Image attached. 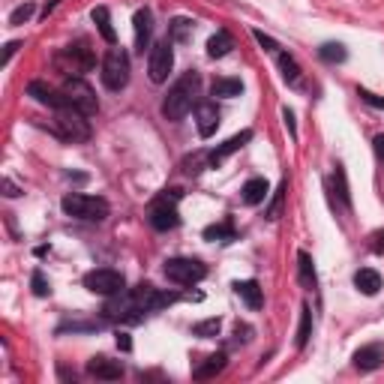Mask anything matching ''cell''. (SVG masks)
<instances>
[{
  "instance_id": "cell-1",
  "label": "cell",
  "mask_w": 384,
  "mask_h": 384,
  "mask_svg": "<svg viewBox=\"0 0 384 384\" xmlns=\"http://www.w3.org/2000/svg\"><path fill=\"white\" fill-rule=\"evenodd\" d=\"M181 300V294L174 292H159L150 282H142L135 288H123V292L108 297V304L102 309L105 321H120V324H139L147 312H156L162 306Z\"/></svg>"
},
{
  "instance_id": "cell-2",
  "label": "cell",
  "mask_w": 384,
  "mask_h": 384,
  "mask_svg": "<svg viewBox=\"0 0 384 384\" xmlns=\"http://www.w3.org/2000/svg\"><path fill=\"white\" fill-rule=\"evenodd\" d=\"M198 90H201V75H198L196 70L183 73V75L169 87L166 100H162V117L171 120V123H181V120L192 112V108H196Z\"/></svg>"
},
{
  "instance_id": "cell-3",
  "label": "cell",
  "mask_w": 384,
  "mask_h": 384,
  "mask_svg": "<svg viewBox=\"0 0 384 384\" xmlns=\"http://www.w3.org/2000/svg\"><path fill=\"white\" fill-rule=\"evenodd\" d=\"M183 198V189H162L159 196L150 201V210H147V223L154 225L156 231H171L181 225V213H177V204Z\"/></svg>"
},
{
  "instance_id": "cell-4",
  "label": "cell",
  "mask_w": 384,
  "mask_h": 384,
  "mask_svg": "<svg viewBox=\"0 0 384 384\" xmlns=\"http://www.w3.org/2000/svg\"><path fill=\"white\" fill-rule=\"evenodd\" d=\"M51 132L58 135V139L70 142V144H81L90 139V123H87V114H81L78 108L66 105V108H58L51 117Z\"/></svg>"
},
{
  "instance_id": "cell-5",
  "label": "cell",
  "mask_w": 384,
  "mask_h": 384,
  "mask_svg": "<svg viewBox=\"0 0 384 384\" xmlns=\"http://www.w3.org/2000/svg\"><path fill=\"white\" fill-rule=\"evenodd\" d=\"M60 208H63L66 216L81 219V223H102V219L112 213V208H108L105 198L85 196V192H70V196H63Z\"/></svg>"
},
{
  "instance_id": "cell-6",
  "label": "cell",
  "mask_w": 384,
  "mask_h": 384,
  "mask_svg": "<svg viewBox=\"0 0 384 384\" xmlns=\"http://www.w3.org/2000/svg\"><path fill=\"white\" fill-rule=\"evenodd\" d=\"M129 73H132V66H129V54H127V48H117V46H112L108 48V54L102 58V85L108 87V90H123L129 85Z\"/></svg>"
},
{
  "instance_id": "cell-7",
  "label": "cell",
  "mask_w": 384,
  "mask_h": 384,
  "mask_svg": "<svg viewBox=\"0 0 384 384\" xmlns=\"http://www.w3.org/2000/svg\"><path fill=\"white\" fill-rule=\"evenodd\" d=\"M54 66L63 70L66 75H85L96 66V54H93V48L85 43V39H81V43L66 46V48H60L58 54H54Z\"/></svg>"
},
{
  "instance_id": "cell-8",
  "label": "cell",
  "mask_w": 384,
  "mask_h": 384,
  "mask_svg": "<svg viewBox=\"0 0 384 384\" xmlns=\"http://www.w3.org/2000/svg\"><path fill=\"white\" fill-rule=\"evenodd\" d=\"M60 90L66 93V100H70V105H73V108H78L81 114L93 117L96 112H100V100H96L93 87H90L81 75H66V78H63V85H60Z\"/></svg>"
},
{
  "instance_id": "cell-9",
  "label": "cell",
  "mask_w": 384,
  "mask_h": 384,
  "mask_svg": "<svg viewBox=\"0 0 384 384\" xmlns=\"http://www.w3.org/2000/svg\"><path fill=\"white\" fill-rule=\"evenodd\" d=\"M162 273L174 282V285H196L208 277V267L198 258H186V255H177V258H169L162 265Z\"/></svg>"
},
{
  "instance_id": "cell-10",
  "label": "cell",
  "mask_w": 384,
  "mask_h": 384,
  "mask_svg": "<svg viewBox=\"0 0 384 384\" xmlns=\"http://www.w3.org/2000/svg\"><path fill=\"white\" fill-rule=\"evenodd\" d=\"M171 46H174L171 39H162V43L150 46V51H147V75L154 85H166L171 70H174V48Z\"/></svg>"
},
{
  "instance_id": "cell-11",
  "label": "cell",
  "mask_w": 384,
  "mask_h": 384,
  "mask_svg": "<svg viewBox=\"0 0 384 384\" xmlns=\"http://www.w3.org/2000/svg\"><path fill=\"white\" fill-rule=\"evenodd\" d=\"M85 288L90 294H102V297H112L117 292L127 288V279H123L120 270H112V267H96V270H87L85 273Z\"/></svg>"
},
{
  "instance_id": "cell-12",
  "label": "cell",
  "mask_w": 384,
  "mask_h": 384,
  "mask_svg": "<svg viewBox=\"0 0 384 384\" xmlns=\"http://www.w3.org/2000/svg\"><path fill=\"white\" fill-rule=\"evenodd\" d=\"M27 96H33L39 105H48L51 112H58V108H66V105H70L66 93H63L60 87L46 85V81H31V85H27Z\"/></svg>"
},
{
  "instance_id": "cell-13",
  "label": "cell",
  "mask_w": 384,
  "mask_h": 384,
  "mask_svg": "<svg viewBox=\"0 0 384 384\" xmlns=\"http://www.w3.org/2000/svg\"><path fill=\"white\" fill-rule=\"evenodd\" d=\"M250 142H252V129H243V132H238V135H231L228 142H223L216 150H210V154H208V169H219L231 154H238V150H240L243 144H250Z\"/></svg>"
},
{
  "instance_id": "cell-14",
  "label": "cell",
  "mask_w": 384,
  "mask_h": 384,
  "mask_svg": "<svg viewBox=\"0 0 384 384\" xmlns=\"http://www.w3.org/2000/svg\"><path fill=\"white\" fill-rule=\"evenodd\" d=\"M132 27H135V51H139V54L150 51V36H154V12H150L147 6L135 9Z\"/></svg>"
},
{
  "instance_id": "cell-15",
  "label": "cell",
  "mask_w": 384,
  "mask_h": 384,
  "mask_svg": "<svg viewBox=\"0 0 384 384\" xmlns=\"http://www.w3.org/2000/svg\"><path fill=\"white\" fill-rule=\"evenodd\" d=\"M196 127L201 139H210L219 129V108L216 102H196Z\"/></svg>"
},
{
  "instance_id": "cell-16",
  "label": "cell",
  "mask_w": 384,
  "mask_h": 384,
  "mask_svg": "<svg viewBox=\"0 0 384 384\" xmlns=\"http://www.w3.org/2000/svg\"><path fill=\"white\" fill-rule=\"evenodd\" d=\"M351 361H354V366H358L361 373H373V369H378L384 363V346L381 342H369V346L354 351Z\"/></svg>"
},
{
  "instance_id": "cell-17",
  "label": "cell",
  "mask_w": 384,
  "mask_h": 384,
  "mask_svg": "<svg viewBox=\"0 0 384 384\" xmlns=\"http://www.w3.org/2000/svg\"><path fill=\"white\" fill-rule=\"evenodd\" d=\"M87 375L102 378V381H117L123 375V363L112 358H90L87 361Z\"/></svg>"
},
{
  "instance_id": "cell-18",
  "label": "cell",
  "mask_w": 384,
  "mask_h": 384,
  "mask_svg": "<svg viewBox=\"0 0 384 384\" xmlns=\"http://www.w3.org/2000/svg\"><path fill=\"white\" fill-rule=\"evenodd\" d=\"M225 366H228V354H225V351H216V354H210V358H204L196 369H192V378H198V381L216 378Z\"/></svg>"
},
{
  "instance_id": "cell-19",
  "label": "cell",
  "mask_w": 384,
  "mask_h": 384,
  "mask_svg": "<svg viewBox=\"0 0 384 384\" xmlns=\"http://www.w3.org/2000/svg\"><path fill=\"white\" fill-rule=\"evenodd\" d=\"M267 192H270V183L265 181V177H250V181L243 183V189H240V198H243V204L255 208V204H262L267 198Z\"/></svg>"
},
{
  "instance_id": "cell-20",
  "label": "cell",
  "mask_w": 384,
  "mask_h": 384,
  "mask_svg": "<svg viewBox=\"0 0 384 384\" xmlns=\"http://www.w3.org/2000/svg\"><path fill=\"white\" fill-rule=\"evenodd\" d=\"M297 279H300V285H304L306 292H315V288H319V277H315V262H312V255H309L306 250L297 252Z\"/></svg>"
},
{
  "instance_id": "cell-21",
  "label": "cell",
  "mask_w": 384,
  "mask_h": 384,
  "mask_svg": "<svg viewBox=\"0 0 384 384\" xmlns=\"http://www.w3.org/2000/svg\"><path fill=\"white\" fill-rule=\"evenodd\" d=\"M90 18L96 24V31H100V36L105 39L108 46H117V33L112 27V12H108V6H93L90 9Z\"/></svg>"
},
{
  "instance_id": "cell-22",
  "label": "cell",
  "mask_w": 384,
  "mask_h": 384,
  "mask_svg": "<svg viewBox=\"0 0 384 384\" xmlns=\"http://www.w3.org/2000/svg\"><path fill=\"white\" fill-rule=\"evenodd\" d=\"M235 292H238V297H240L250 309H262L265 294H262V288H258L255 279H240V282H235Z\"/></svg>"
},
{
  "instance_id": "cell-23",
  "label": "cell",
  "mask_w": 384,
  "mask_h": 384,
  "mask_svg": "<svg viewBox=\"0 0 384 384\" xmlns=\"http://www.w3.org/2000/svg\"><path fill=\"white\" fill-rule=\"evenodd\" d=\"M354 288H358L361 294H366V297L378 294V288H381V273L373 270V267H361L358 273H354Z\"/></svg>"
},
{
  "instance_id": "cell-24",
  "label": "cell",
  "mask_w": 384,
  "mask_h": 384,
  "mask_svg": "<svg viewBox=\"0 0 384 384\" xmlns=\"http://www.w3.org/2000/svg\"><path fill=\"white\" fill-rule=\"evenodd\" d=\"M204 240H219V243H231L238 240V231H235V219L225 216L223 223H213L204 228Z\"/></svg>"
},
{
  "instance_id": "cell-25",
  "label": "cell",
  "mask_w": 384,
  "mask_h": 384,
  "mask_svg": "<svg viewBox=\"0 0 384 384\" xmlns=\"http://www.w3.org/2000/svg\"><path fill=\"white\" fill-rule=\"evenodd\" d=\"M231 48H235V39H231L228 31H216V33L208 39V58H210V60L225 58V54H231Z\"/></svg>"
},
{
  "instance_id": "cell-26",
  "label": "cell",
  "mask_w": 384,
  "mask_h": 384,
  "mask_svg": "<svg viewBox=\"0 0 384 384\" xmlns=\"http://www.w3.org/2000/svg\"><path fill=\"white\" fill-rule=\"evenodd\" d=\"M240 93H243L240 78H216L210 85V96H219V100H235Z\"/></svg>"
},
{
  "instance_id": "cell-27",
  "label": "cell",
  "mask_w": 384,
  "mask_h": 384,
  "mask_svg": "<svg viewBox=\"0 0 384 384\" xmlns=\"http://www.w3.org/2000/svg\"><path fill=\"white\" fill-rule=\"evenodd\" d=\"M192 31H196V21L186 18V16H177L169 24V39H171V43H189Z\"/></svg>"
},
{
  "instance_id": "cell-28",
  "label": "cell",
  "mask_w": 384,
  "mask_h": 384,
  "mask_svg": "<svg viewBox=\"0 0 384 384\" xmlns=\"http://www.w3.org/2000/svg\"><path fill=\"white\" fill-rule=\"evenodd\" d=\"M277 63H279V70H282V78L288 81V85H300V78H304V73H300V66H297V60L292 58L288 51H279L277 54Z\"/></svg>"
},
{
  "instance_id": "cell-29",
  "label": "cell",
  "mask_w": 384,
  "mask_h": 384,
  "mask_svg": "<svg viewBox=\"0 0 384 384\" xmlns=\"http://www.w3.org/2000/svg\"><path fill=\"white\" fill-rule=\"evenodd\" d=\"M331 183H334V196L339 198V204H342L346 210H351V196H348V183H346V171H342V166L334 169Z\"/></svg>"
},
{
  "instance_id": "cell-30",
  "label": "cell",
  "mask_w": 384,
  "mask_h": 384,
  "mask_svg": "<svg viewBox=\"0 0 384 384\" xmlns=\"http://www.w3.org/2000/svg\"><path fill=\"white\" fill-rule=\"evenodd\" d=\"M309 336H312V309H309V304H304V306H300V327H297L294 346H297V348H306Z\"/></svg>"
},
{
  "instance_id": "cell-31",
  "label": "cell",
  "mask_w": 384,
  "mask_h": 384,
  "mask_svg": "<svg viewBox=\"0 0 384 384\" xmlns=\"http://www.w3.org/2000/svg\"><path fill=\"white\" fill-rule=\"evenodd\" d=\"M319 58H321L324 63H346L348 51H346V46H342V43H324V46L319 48Z\"/></svg>"
},
{
  "instance_id": "cell-32",
  "label": "cell",
  "mask_w": 384,
  "mask_h": 384,
  "mask_svg": "<svg viewBox=\"0 0 384 384\" xmlns=\"http://www.w3.org/2000/svg\"><path fill=\"white\" fill-rule=\"evenodd\" d=\"M36 16V4H21V6H16L9 12V24L12 27H21L24 21H31Z\"/></svg>"
},
{
  "instance_id": "cell-33",
  "label": "cell",
  "mask_w": 384,
  "mask_h": 384,
  "mask_svg": "<svg viewBox=\"0 0 384 384\" xmlns=\"http://www.w3.org/2000/svg\"><path fill=\"white\" fill-rule=\"evenodd\" d=\"M285 192H288V177L279 181V189L273 192V201L267 208V219H279V210H282V201H285Z\"/></svg>"
},
{
  "instance_id": "cell-34",
  "label": "cell",
  "mask_w": 384,
  "mask_h": 384,
  "mask_svg": "<svg viewBox=\"0 0 384 384\" xmlns=\"http://www.w3.org/2000/svg\"><path fill=\"white\" fill-rule=\"evenodd\" d=\"M219 327H223L219 319H208V321H198L196 327H192V334H196L198 339H213L219 334Z\"/></svg>"
},
{
  "instance_id": "cell-35",
  "label": "cell",
  "mask_w": 384,
  "mask_h": 384,
  "mask_svg": "<svg viewBox=\"0 0 384 384\" xmlns=\"http://www.w3.org/2000/svg\"><path fill=\"white\" fill-rule=\"evenodd\" d=\"M31 288H33V294H36V297H48V294H51V285H48V279H46V273H43V270H33Z\"/></svg>"
},
{
  "instance_id": "cell-36",
  "label": "cell",
  "mask_w": 384,
  "mask_h": 384,
  "mask_svg": "<svg viewBox=\"0 0 384 384\" xmlns=\"http://www.w3.org/2000/svg\"><path fill=\"white\" fill-rule=\"evenodd\" d=\"M201 169H208V154H196V156H189L183 162V171L186 174H198Z\"/></svg>"
},
{
  "instance_id": "cell-37",
  "label": "cell",
  "mask_w": 384,
  "mask_h": 384,
  "mask_svg": "<svg viewBox=\"0 0 384 384\" xmlns=\"http://www.w3.org/2000/svg\"><path fill=\"white\" fill-rule=\"evenodd\" d=\"M252 36H255V43L262 46L265 51H270V54H279V43L273 36H267L265 31H252Z\"/></svg>"
},
{
  "instance_id": "cell-38",
  "label": "cell",
  "mask_w": 384,
  "mask_h": 384,
  "mask_svg": "<svg viewBox=\"0 0 384 384\" xmlns=\"http://www.w3.org/2000/svg\"><path fill=\"white\" fill-rule=\"evenodd\" d=\"M358 96L366 105H373V108H378V112H384V96H375L373 90H366V87H358Z\"/></svg>"
},
{
  "instance_id": "cell-39",
  "label": "cell",
  "mask_w": 384,
  "mask_h": 384,
  "mask_svg": "<svg viewBox=\"0 0 384 384\" xmlns=\"http://www.w3.org/2000/svg\"><path fill=\"white\" fill-rule=\"evenodd\" d=\"M250 339H252V327L250 324H238L235 327V342H238V346H246Z\"/></svg>"
},
{
  "instance_id": "cell-40",
  "label": "cell",
  "mask_w": 384,
  "mask_h": 384,
  "mask_svg": "<svg viewBox=\"0 0 384 384\" xmlns=\"http://www.w3.org/2000/svg\"><path fill=\"white\" fill-rule=\"evenodd\" d=\"M0 186H4V196H6V198H18L21 192H24V189H18L16 183H12L9 177H4V181H0Z\"/></svg>"
},
{
  "instance_id": "cell-41",
  "label": "cell",
  "mask_w": 384,
  "mask_h": 384,
  "mask_svg": "<svg viewBox=\"0 0 384 384\" xmlns=\"http://www.w3.org/2000/svg\"><path fill=\"white\" fill-rule=\"evenodd\" d=\"M282 120H285L288 132H292V139H297V123H294V112H292V108H282Z\"/></svg>"
},
{
  "instance_id": "cell-42",
  "label": "cell",
  "mask_w": 384,
  "mask_h": 384,
  "mask_svg": "<svg viewBox=\"0 0 384 384\" xmlns=\"http://www.w3.org/2000/svg\"><path fill=\"white\" fill-rule=\"evenodd\" d=\"M18 48H21V43H18V39H12V43H6V48H4V60H0V66H9L12 54H16Z\"/></svg>"
},
{
  "instance_id": "cell-43",
  "label": "cell",
  "mask_w": 384,
  "mask_h": 384,
  "mask_svg": "<svg viewBox=\"0 0 384 384\" xmlns=\"http://www.w3.org/2000/svg\"><path fill=\"white\" fill-rule=\"evenodd\" d=\"M369 250H373L375 255L384 252V231H373V243H369Z\"/></svg>"
},
{
  "instance_id": "cell-44",
  "label": "cell",
  "mask_w": 384,
  "mask_h": 384,
  "mask_svg": "<svg viewBox=\"0 0 384 384\" xmlns=\"http://www.w3.org/2000/svg\"><path fill=\"white\" fill-rule=\"evenodd\" d=\"M117 348H120V351H132V339H129V334H123V331L117 334Z\"/></svg>"
},
{
  "instance_id": "cell-45",
  "label": "cell",
  "mask_w": 384,
  "mask_h": 384,
  "mask_svg": "<svg viewBox=\"0 0 384 384\" xmlns=\"http://www.w3.org/2000/svg\"><path fill=\"white\" fill-rule=\"evenodd\" d=\"M373 147H375V154H378V159L384 162V135H375V139H373Z\"/></svg>"
},
{
  "instance_id": "cell-46",
  "label": "cell",
  "mask_w": 384,
  "mask_h": 384,
  "mask_svg": "<svg viewBox=\"0 0 384 384\" xmlns=\"http://www.w3.org/2000/svg\"><path fill=\"white\" fill-rule=\"evenodd\" d=\"M58 4H60V0H48V4L43 6V12H39V16H43V18H48V16H51V12H54V9H58Z\"/></svg>"
}]
</instances>
